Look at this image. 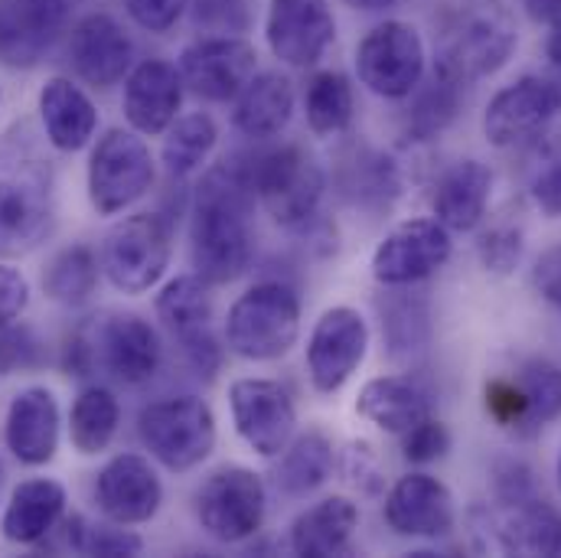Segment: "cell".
Returning a JSON list of instances; mask_svg holds the SVG:
<instances>
[{"label":"cell","mask_w":561,"mask_h":558,"mask_svg":"<svg viewBox=\"0 0 561 558\" xmlns=\"http://www.w3.org/2000/svg\"><path fill=\"white\" fill-rule=\"evenodd\" d=\"M275 490L287 500H307L310 493H317L330 474H333V464H336V451H333V441L323 428H307V431H297L290 437V444L275 457Z\"/></svg>","instance_id":"obj_32"},{"label":"cell","mask_w":561,"mask_h":558,"mask_svg":"<svg viewBox=\"0 0 561 558\" xmlns=\"http://www.w3.org/2000/svg\"><path fill=\"white\" fill-rule=\"evenodd\" d=\"M128 16L147 33H170L183 13L190 10V0H125Z\"/></svg>","instance_id":"obj_50"},{"label":"cell","mask_w":561,"mask_h":558,"mask_svg":"<svg viewBox=\"0 0 561 558\" xmlns=\"http://www.w3.org/2000/svg\"><path fill=\"white\" fill-rule=\"evenodd\" d=\"M561 115V86L549 76H519L503 86L483 109V138L490 147L513 150L549 132Z\"/></svg>","instance_id":"obj_15"},{"label":"cell","mask_w":561,"mask_h":558,"mask_svg":"<svg viewBox=\"0 0 561 558\" xmlns=\"http://www.w3.org/2000/svg\"><path fill=\"white\" fill-rule=\"evenodd\" d=\"M336 190L350 206L379 216V213H389L399 203V196H402V170L389 153L363 144V147H353L340 160Z\"/></svg>","instance_id":"obj_30"},{"label":"cell","mask_w":561,"mask_h":558,"mask_svg":"<svg viewBox=\"0 0 561 558\" xmlns=\"http://www.w3.org/2000/svg\"><path fill=\"white\" fill-rule=\"evenodd\" d=\"M526 186L542 216L561 219V132L542 138L526 167Z\"/></svg>","instance_id":"obj_42"},{"label":"cell","mask_w":561,"mask_h":558,"mask_svg":"<svg viewBox=\"0 0 561 558\" xmlns=\"http://www.w3.org/2000/svg\"><path fill=\"white\" fill-rule=\"evenodd\" d=\"M138 441L163 470L190 474L216 451V412L206 399L190 392L153 399L138 412Z\"/></svg>","instance_id":"obj_6"},{"label":"cell","mask_w":561,"mask_h":558,"mask_svg":"<svg viewBox=\"0 0 561 558\" xmlns=\"http://www.w3.org/2000/svg\"><path fill=\"white\" fill-rule=\"evenodd\" d=\"M297 109L294 82L284 72H255L232 102V128L252 144L278 140Z\"/></svg>","instance_id":"obj_31"},{"label":"cell","mask_w":561,"mask_h":558,"mask_svg":"<svg viewBox=\"0 0 561 558\" xmlns=\"http://www.w3.org/2000/svg\"><path fill=\"white\" fill-rule=\"evenodd\" d=\"M556 483H559V493H561V451H559V460H556Z\"/></svg>","instance_id":"obj_57"},{"label":"cell","mask_w":561,"mask_h":558,"mask_svg":"<svg viewBox=\"0 0 561 558\" xmlns=\"http://www.w3.org/2000/svg\"><path fill=\"white\" fill-rule=\"evenodd\" d=\"M36 112H39L46 140L62 153L85 150L95 140L99 109L92 95L66 76H53L43 82L36 95Z\"/></svg>","instance_id":"obj_29"},{"label":"cell","mask_w":561,"mask_h":558,"mask_svg":"<svg viewBox=\"0 0 561 558\" xmlns=\"http://www.w3.org/2000/svg\"><path fill=\"white\" fill-rule=\"evenodd\" d=\"M176 69L186 92L203 102L226 105L236 102L259 72V53L242 36H203L180 53Z\"/></svg>","instance_id":"obj_16"},{"label":"cell","mask_w":561,"mask_h":558,"mask_svg":"<svg viewBox=\"0 0 561 558\" xmlns=\"http://www.w3.org/2000/svg\"><path fill=\"white\" fill-rule=\"evenodd\" d=\"M490 490H493V503L496 510L503 506H516L529 497L539 493L536 487V470L523 460V457H500L490 470Z\"/></svg>","instance_id":"obj_48"},{"label":"cell","mask_w":561,"mask_h":558,"mask_svg":"<svg viewBox=\"0 0 561 558\" xmlns=\"http://www.w3.org/2000/svg\"><path fill=\"white\" fill-rule=\"evenodd\" d=\"M72 72L92 89H112L135 69V43L128 30L105 10L85 13L69 33Z\"/></svg>","instance_id":"obj_20"},{"label":"cell","mask_w":561,"mask_h":558,"mask_svg":"<svg viewBox=\"0 0 561 558\" xmlns=\"http://www.w3.org/2000/svg\"><path fill=\"white\" fill-rule=\"evenodd\" d=\"M157 163L144 135L135 128H112L95 140L89 157V203L99 216H118L153 190Z\"/></svg>","instance_id":"obj_9"},{"label":"cell","mask_w":561,"mask_h":558,"mask_svg":"<svg viewBox=\"0 0 561 558\" xmlns=\"http://www.w3.org/2000/svg\"><path fill=\"white\" fill-rule=\"evenodd\" d=\"M193 516L213 543L245 546L268 520L265 477L245 464H222L209 470L193 493Z\"/></svg>","instance_id":"obj_7"},{"label":"cell","mask_w":561,"mask_h":558,"mask_svg":"<svg viewBox=\"0 0 561 558\" xmlns=\"http://www.w3.org/2000/svg\"><path fill=\"white\" fill-rule=\"evenodd\" d=\"M382 523L399 539H419V543L447 539L457 526L454 493L440 477L421 467L409 470L389 487L382 500Z\"/></svg>","instance_id":"obj_17"},{"label":"cell","mask_w":561,"mask_h":558,"mask_svg":"<svg viewBox=\"0 0 561 558\" xmlns=\"http://www.w3.org/2000/svg\"><path fill=\"white\" fill-rule=\"evenodd\" d=\"M513 379L526 399V437H536L561 419V366L546 356H529Z\"/></svg>","instance_id":"obj_39"},{"label":"cell","mask_w":561,"mask_h":558,"mask_svg":"<svg viewBox=\"0 0 561 558\" xmlns=\"http://www.w3.org/2000/svg\"><path fill=\"white\" fill-rule=\"evenodd\" d=\"M0 490H3V470H0Z\"/></svg>","instance_id":"obj_58"},{"label":"cell","mask_w":561,"mask_h":558,"mask_svg":"<svg viewBox=\"0 0 561 558\" xmlns=\"http://www.w3.org/2000/svg\"><path fill=\"white\" fill-rule=\"evenodd\" d=\"M46 366V340L36 333V327L13 320L0 330V376H23Z\"/></svg>","instance_id":"obj_44"},{"label":"cell","mask_w":561,"mask_h":558,"mask_svg":"<svg viewBox=\"0 0 561 558\" xmlns=\"http://www.w3.org/2000/svg\"><path fill=\"white\" fill-rule=\"evenodd\" d=\"M496 173L480 157L454 160L434 183L431 193V216L450 232H473L486 219L493 203Z\"/></svg>","instance_id":"obj_24"},{"label":"cell","mask_w":561,"mask_h":558,"mask_svg":"<svg viewBox=\"0 0 561 558\" xmlns=\"http://www.w3.org/2000/svg\"><path fill=\"white\" fill-rule=\"evenodd\" d=\"M229 415L242 444L265 460H275L297 434V402L290 389L278 379H265V376L232 379Z\"/></svg>","instance_id":"obj_12"},{"label":"cell","mask_w":561,"mask_h":558,"mask_svg":"<svg viewBox=\"0 0 561 558\" xmlns=\"http://www.w3.org/2000/svg\"><path fill=\"white\" fill-rule=\"evenodd\" d=\"M259 200L232 157L203 173L190 203V265L213 287L239 281L255 262Z\"/></svg>","instance_id":"obj_1"},{"label":"cell","mask_w":561,"mask_h":558,"mask_svg":"<svg viewBox=\"0 0 561 558\" xmlns=\"http://www.w3.org/2000/svg\"><path fill=\"white\" fill-rule=\"evenodd\" d=\"M450 447H454V434L437 415H427L402 434V457L412 467H431V464L444 460L450 454Z\"/></svg>","instance_id":"obj_47"},{"label":"cell","mask_w":561,"mask_h":558,"mask_svg":"<svg viewBox=\"0 0 561 558\" xmlns=\"http://www.w3.org/2000/svg\"><path fill=\"white\" fill-rule=\"evenodd\" d=\"M304 300L287 278L249 284L226 314V346L245 363H278L300 340Z\"/></svg>","instance_id":"obj_4"},{"label":"cell","mask_w":561,"mask_h":558,"mask_svg":"<svg viewBox=\"0 0 561 558\" xmlns=\"http://www.w3.org/2000/svg\"><path fill=\"white\" fill-rule=\"evenodd\" d=\"M343 470L346 477L363 490V493H379L386 477L379 470V457H376V447L366 444V441H353L346 457H343Z\"/></svg>","instance_id":"obj_51"},{"label":"cell","mask_w":561,"mask_h":558,"mask_svg":"<svg viewBox=\"0 0 561 558\" xmlns=\"http://www.w3.org/2000/svg\"><path fill=\"white\" fill-rule=\"evenodd\" d=\"M89 337L95 373L102 369L108 379L128 389H140L157 379L163 366V343L153 323L140 314H105L95 323H89Z\"/></svg>","instance_id":"obj_14"},{"label":"cell","mask_w":561,"mask_h":558,"mask_svg":"<svg viewBox=\"0 0 561 558\" xmlns=\"http://www.w3.org/2000/svg\"><path fill=\"white\" fill-rule=\"evenodd\" d=\"M359 503L346 493H330L300 510L287 526V549L304 558L350 556L359 529Z\"/></svg>","instance_id":"obj_25"},{"label":"cell","mask_w":561,"mask_h":558,"mask_svg":"<svg viewBox=\"0 0 561 558\" xmlns=\"http://www.w3.org/2000/svg\"><path fill=\"white\" fill-rule=\"evenodd\" d=\"M92 500L99 513L118 526H144L163 506V480L150 457L125 451L115 454L92 483Z\"/></svg>","instance_id":"obj_18"},{"label":"cell","mask_w":561,"mask_h":558,"mask_svg":"<svg viewBox=\"0 0 561 558\" xmlns=\"http://www.w3.org/2000/svg\"><path fill=\"white\" fill-rule=\"evenodd\" d=\"M229 157L236 160L259 206L272 216L275 226L287 232H304L313 219H320L327 170L307 147L262 140Z\"/></svg>","instance_id":"obj_2"},{"label":"cell","mask_w":561,"mask_h":558,"mask_svg":"<svg viewBox=\"0 0 561 558\" xmlns=\"http://www.w3.org/2000/svg\"><path fill=\"white\" fill-rule=\"evenodd\" d=\"M56 229V180L46 160L0 153V262L36 252Z\"/></svg>","instance_id":"obj_5"},{"label":"cell","mask_w":561,"mask_h":558,"mask_svg":"<svg viewBox=\"0 0 561 558\" xmlns=\"http://www.w3.org/2000/svg\"><path fill=\"white\" fill-rule=\"evenodd\" d=\"M176 343H180V356H183L186 369H190L196 379L213 383V379L222 373L226 346L219 343V337L213 333V327H199V330L180 333Z\"/></svg>","instance_id":"obj_49"},{"label":"cell","mask_w":561,"mask_h":558,"mask_svg":"<svg viewBox=\"0 0 561 558\" xmlns=\"http://www.w3.org/2000/svg\"><path fill=\"white\" fill-rule=\"evenodd\" d=\"M66 529V546L79 556L102 558H131L144 553V539L131 526L118 523H92L89 516H69L62 520Z\"/></svg>","instance_id":"obj_41"},{"label":"cell","mask_w":561,"mask_h":558,"mask_svg":"<svg viewBox=\"0 0 561 558\" xmlns=\"http://www.w3.org/2000/svg\"><path fill=\"white\" fill-rule=\"evenodd\" d=\"M526 255V232L513 223L490 226L477 236V259L486 275L493 278H510L523 265Z\"/></svg>","instance_id":"obj_43"},{"label":"cell","mask_w":561,"mask_h":558,"mask_svg":"<svg viewBox=\"0 0 561 558\" xmlns=\"http://www.w3.org/2000/svg\"><path fill=\"white\" fill-rule=\"evenodd\" d=\"M546 59L561 72V20L549 26V36H546Z\"/></svg>","instance_id":"obj_55"},{"label":"cell","mask_w":561,"mask_h":558,"mask_svg":"<svg viewBox=\"0 0 561 558\" xmlns=\"http://www.w3.org/2000/svg\"><path fill=\"white\" fill-rule=\"evenodd\" d=\"M72 0H0V66L33 69L69 23Z\"/></svg>","instance_id":"obj_21"},{"label":"cell","mask_w":561,"mask_h":558,"mask_svg":"<svg viewBox=\"0 0 561 558\" xmlns=\"http://www.w3.org/2000/svg\"><path fill=\"white\" fill-rule=\"evenodd\" d=\"M519 46V23L503 0H477L454 10L437 36L434 72L470 89L496 76Z\"/></svg>","instance_id":"obj_3"},{"label":"cell","mask_w":561,"mask_h":558,"mask_svg":"<svg viewBox=\"0 0 561 558\" xmlns=\"http://www.w3.org/2000/svg\"><path fill=\"white\" fill-rule=\"evenodd\" d=\"M30 307V281L20 269L0 262V330L23 317Z\"/></svg>","instance_id":"obj_52"},{"label":"cell","mask_w":561,"mask_h":558,"mask_svg":"<svg viewBox=\"0 0 561 558\" xmlns=\"http://www.w3.org/2000/svg\"><path fill=\"white\" fill-rule=\"evenodd\" d=\"M66 487L53 477L16 483L0 516L3 539L13 546H43L53 533H59L66 520Z\"/></svg>","instance_id":"obj_28"},{"label":"cell","mask_w":561,"mask_h":558,"mask_svg":"<svg viewBox=\"0 0 561 558\" xmlns=\"http://www.w3.org/2000/svg\"><path fill=\"white\" fill-rule=\"evenodd\" d=\"M373 343L369 320L353 304H333L327 307L307 337L304 366L310 389L317 396H336L366 363Z\"/></svg>","instance_id":"obj_10"},{"label":"cell","mask_w":561,"mask_h":558,"mask_svg":"<svg viewBox=\"0 0 561 558\" xmlns=\"http://www.w3.org/2000/svg\"><path fill=\"white\" fill-rule=\"evenodd\" d=\"M486 529L503 556H561V506L539 493L486 516Z\"/></svg>","instance_id":"obj_27"},{"label":"cell","mask_w":561,"mask_h":558,"mask_svg":"<svg viewBox=\"0 0 561 558\" xmlns=\"http://www.w3.org/2000/svg\"><path fill=\"white\" fill-rule=\"evenodd\" d=\"M382 337L396 360H415L431 343V310L421 294H389L382 300Z\"/></svg>","instance_id":"obj_40"},{"label":"cell","mask_w":561,"mask_h":558,"mask_svg":"<svg viewBox=\"0 0 561 558\" xmlns=\"http://www.w3.org/2000/svg\"><path fill=\"white\" fill-rule=\"evenodd\" d=\"M196 30L209 36H242L252 26L249 0H190Z\"/></svg>","instance_id":"obj_45"},{"label":"cell","mask_w":561,"mask_h":558,"mask_svg":"<svg viewBox=\"0 0 561 558\" xmlns=\"http://www.w3.org/2000/svg\"><path fill=\"white\" fill-rule=\"evenodd\" d=\"M216 144H219V125L213 122V115H206V112L183 115L163 135L160 163H163L167 176L186 180L196 170H203V163L213 157Z\"/></svg>","instance_id":"obj_36"},{"label":"cell","mask_w":561,"mask_h":558,"mask_svg":"<svg viewBox=\"0 0 561 558\" xmlns=\"http://www.w3.org/2000/svg\"><path fill=\"white\" fill-rule=\"evenodd\" d=\"M523 7H526V16L533 23L552 26L561 20V0H523Z\"/></svg>","instance_id":"obj_54"},{"label":"cell","mask_w":561,"mask_h":558,"mask_svg":"<svg viewBox=\"0 0 561 558\" xmlns=\"http://www.w3.org/2000/svg\"><path fill=\"white\" fill-rule=\"evenodd\" d=\"M454 255V232L434 216H415L392 226L373 249L369 272L382 287H415L434 278Z\"/></svg>","instance_id":"obj_13"},{"label":"cell","mask_w":561,"mask_h":558,"mask_svg":"<svg viewBox=\"0 0 561 558\" xmlns=\"http://www.w3.org/2000/svg\"><path fill=\"white\" fill-rule=\"evenodd\" d=\"M122 424V402L105 386H85L69 412V441L82 457H95L112 447Z\"/></svg>","instance_id":"obj_34"},{"label":"cell","mask_w":561,"mask_h":558,"mask_svg":"<svg viewBox=\"0 0 561 558\" xmlns=\"http://www.w3.org/2000/svg\"><path fill=\"white\" fill-rule=\"evenodd\" d=\"M153 310H157V320L173 337L199 330V327H209L213 310H216L213 284L206 278H199L196 272L176 275V278H170L160 287V294L153 300Z\"/></svg>","instance_id":"obj_37"},{"label":"cell","mask_w":561,"mask_h":558,"mask_svg":"<svg viewBox=\"0 0 561 558\" xmlns=\"http://www.w3.org/2000/svg\"><path fill=\"white\" fill-rule=\"evenodd\" d=\"M265 39L278 62L290 69H313L336 39L330 0H272Z\"/></svg>","instance_id":"obj_19"},{"label":"cell","mask_w":561,"mask_h":558,"mask_svg":"<svg viewBox=\"0 0 561 558\" xmlns=\"http://www.w3.org/2000/svg\"><path fill=\"white\" fill-rule=\"evenodd\" d=\"M353 115H356V92L343 72L323 69L310 76L304 89V118H307L310 135L317 138L346 135L353 125Z\"/></svg>","instance_id":"obj_33"},{"label":"cell","mask_w":561,"mask_h":558,"mask_svg":"<svg viewBox=\"0 0 561 558\" xmlns=\"http://www.w3.org/2000/svg\"><path fill=\"white\" fill-rule=\"evenodd\" d=\"M62 437V412L59 399L46 386L20 389L3 415V444L23 467L53 464Z\"/></svg>","instance_id":"obj_22"},{"label":"cell","mask_w":561,"mask_h":558,"mask_svg":"<svg viewBox=\"0 0 561 558\" xmlns=\"http://www.w3.org/2000/svg\"><path fill=\"white\" fill-rule=\"evenodd\" d=\"M183 76L167 59H140L125 79L122 109L128 125L144 138H160L180 118L183 105Z\"/></svg>","instance_id":"obj_23"},{"label":"cell","mask_w":561,"mask_h":558,"mask_svg":"<svg viewBox=\"0 0 561 558\" xmlns=\"http://www.w3.org/2000/svg\"><path fill=\"white\" fill-rule=\"evenodd\" d=\"M463 86L431 72L427 82H421L419 89L409 95L412 105L405 112V138L412 144H427V140L440 138L460 115L463 105Z\"/></svg>","instance_id":"obj_35"},{"label":"cell","mask_w":561,"mask_h":558,"mask_svg":"<svg viewBox=\"0 0 561 558\" xmlns=\"http://www.w3.org/2000/svg\"><path fill=\"white\" fill-rule=\"evenodd\" d=\"M356 415L376 424L386 434L402 437L409 428L434 415V396L412 373L373 376L356 392Z\"/></svg>","instance_id":"obj_26"},{"label":"cell","mask_w":561,"mask_h":558,"mask_svg":"<svg viewBox=\"0 0 561 558\" xmlns=\"http://www.w3.org/2000/svg\"><path fill=\"white\" fill-rule=\"evenodd\" d=\"M173 259V223L163 213H135L105 232L99 265L105 281L122 294H147L157 287Z\"/></svg>","instance_id":"obj_8"},{"label":"cell","mask_w":561,"mask_h":558,"mask_svg":"<svg viewBox=\"0 0 561 558\" xmlns=\"http://www.w3.org/2000/svg\"><path fill=\"white\" fill-rule=\"evenodd\" d=\"M424 39L419 26L405 20H386L356 43V76L373 95L386 102H405L424 82Z\"/></svg>","instance_id":"obj_11"},{"label":"cell","mask_w":561,"mask_h":558,"mask_svg":"<svg viewBox=\"0 0 561 558\" xmlns=\"http://www.w3.org/2000/svg\"><path fill=\"white\" fill-rule=\"evenodd\" d=\"M483 409L503 431L526 437V399L513 376H493L483 383Z\"/></svg>","instance_id":"obj_46"},{"label":"cell","mask_w":561,"mask_h":558,"mask_svg":"<svg viewBox=\"0 0 561 558\" xmlns=\"http://www.w3.org/2000/svg\"><path fill=\"white\" fill-rule=\"evenodd\" d=\"M343 3H350L353 10H363V13H379V10L396 7L399 0H343Z\"/></svg>","instance_id":"obj_56"},{"label":"cell","mask_w":561,"mask_h":558,"mask_svg":"<svg viewBox=\"0 0 561 558\" xmlns=\"http://www.w3.org/2000/svg\"><path fill=\"white\" fill-rule=\"evenodd\" d=\"M533 287L561 314V242L549 246L533 265Z\"/></svg>","instance_id":"obj_53"},{"label":"cell","mask_w":561,"mask_h":558,"mask_svg":"<svg viewBox=\"0 0 561 558\" xmlns=\"http://www.w3.org/2000/svg\"><path fill=\"white\" fill-rule=\"evenodd\" d=\"M99 255L89 246H66L43 269V294L59 307H82L99 287Z\"/></svg>","instance_id":"obj_38"}]
</instances>
